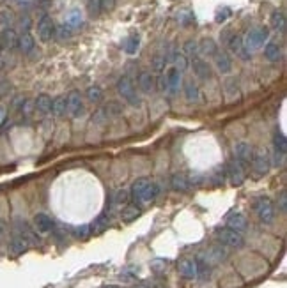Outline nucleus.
I'll return each instance as SVG.
<instances>
[{
	"label": "nucleus",
	"mask_w": 287,
	"mask_h": 288,
	"mask_svg": "<svg viewBox=\"0 0 287 288\" xmlns=\"http://www.w3.org/2000/svg\"><path fill=\"white\" fill-rule=\"evenodd\" d=\"M158 186L154 182H151L149 179H138L131 186V196L137 203H149L158 196Z\"/></svg>",
	"instance_id": "1"
},
{
	"label": "nucleus",
	"mask_w": 287,
	"mask_h": 288,
	"mask_svg": "<svg viewBox=\"0 0 287 288\" xmlns=\"http://www.w3.org/2000/svg\"><path fill=\"white\" fill-rule=\"evenodd\" d=\"M254 211H256L257 218H259L264 225H270V223H273V219H275V205H273V201H271V198H268V196L257 198L256 203H254Z\"/></svg>",
	"instance_id": "2"
},
{
	"label": "nucleus",
	"mask_w": 287,
	"mask_h": 288,
	"mask_svg": "<svg viewBox=\"0 0 287 288\" xmlns=\"http://www.w3.org/2000/svg\"><path fill=\"white\" fill-rule=\"evenodd\" d=\"M117 91H119L121 97H123L128 104H131V106H140V104H142V101H140V97H138V94H137V89H135L133 81H131L128 76H123L119 81H117Z\"/></svg>",
	"instance_id": "3"
},
{
	"label": "nucleus",
	"mask_w": 287,
	"mask_h": 288,
	"mask_svg": "<svg viewBox=\"0 0 287 288\" xmlns=\"http://www.w3.org/2000/svg\"><path fill=\"white\" fill-rule=\"evenodd\" d=\"M217 237H218V242L222 246H227V248H234V250H239V248L245 246V237L243 233L236 232L232 228H220L217 232Z\"/></svg>",
	"instance_id": "4"
},
{
	"label": "nucleus",
	"mask_w": 287,
	"mask_h": 288,
	"mask_svg": "<svg viewBox=\"0 0 287 288\" xmlns=\"http://www.w3.org/2000/svg\"><path fill=\"white\" fill-rule=\"evenodd\" d=\"M250 164H252L254 172H256L257 175H266L268 172H270V168H271L270 154L264 152V150H254Z\"/></svg>",
	"instance_id": "5"
},
{
	"label": "nucleus",
	"mask_w": 287,
	"mask_h": 288,
	"mask_svg": "<svg viewBox=\"0 0 287 288\" xmlns=\"http://www.w3.org/2000/svg\"><path fill=\"white\" fill-rule=\"evenodd\" d=\"M268 37H270V32H268V28H264V27L254 28V30H250L248 35H246V50L261 48Z\"/></svg>",
	"instance_id": "6"
},
{
	"label": "nucleus",
	"mask_w": 287,
	"mask_h": 288,
	"mask_svg": "<svg viewBox=\"0 0 287 288\" xmlns=\"http://www.w3.org/2000/svg\"><path fill=\"white\" fill-rule=\"evenodd\" d=\"M38 35H39V39H41L43 43H48V41H52V39L55 37V25H53L52 18H50L48 14H45V16L39 20Z\"/></svg>",
	"instance_id": "7"
},
{
	"label": "nucleus",
	"mask_w": 287,
	"mask_h": 288,
	"mask_svg": "<svg viewBox=\"0 0 287 288\" xmlns=\"http://www.w3.org/2000/svg\"><path fill=\"white\" fill-rule=\"evenodd\" d=\"M67 111H69V115L75 118L82 117V115L85 113L84 101H82L80 92H77V91L69 92V96H67Z\"/></svg>",
	"instance_id": "8"
},
{
	"label": "nucleus",
	"mask_w": 287,
	"mask_h": 288,
	"mask_svg": "<svg viewBox=\"0 0 287 288\" xmlns=\"http://www.w3.org/2000/svg\"><path fill=\"white\" fill-rule=\"evenodd\" d=\"M227 177L231 179L232 186H241L243 181H245V167L236 159H232L227 164Z\"/></svg>",
	"instance_id": "9"
},
{
	"label": "nucleus",
	"mask_w": 287,
	"mask_h": 288,
	"mask_svg": "<svg viewBox=\"0 0 287 288\" xmlns=\"http://www.w3.org/2000/svg\"><path fill=\"white\" fill-rule=\"evenodd\" d=\"M165 84H167V92L170 94H175L181 89V71L175 69L174 66H170L165 73Z\"/></svg>",
	"instance_id": "10"
},
{
	"label": "nucleus",
	"mask_w": 287,
	"mask_h": 288,
	"mask_svg": "<svg viewBox=\"0 0 287 288\" xmlns=\"http://www.w3.org/2000/svg\"><path fill=\"white\" fill-rule=\"evenodd\" d=\"M192 67H193V74L199 80H209L211 78V66L204 59H200V57H193Z\"/></svg>",
	"instance_id": "11"
},
{
	"label": "nucleus",
	"mask_w": 287,
	"mask_h": 288,
	"mask_svg": "<svg viewBox=\"0 0 287 288\" xmlns=\"http://www.w3.org/2000/svg\"><path fill=\"white\" fill-rule=\"evenodd\" d=\"M18 46V34L14 28L4 27V30L0 32V48L4 50H14Z\"/></svg>",
	"instance_id": "12"
},
{
	"label": "nucleus",
	"mask_w": 287,
	"mask_h": 288,
	"mask_svg": "<svg viewBox=\"0 0 287 288\" xmlns=\"http://www.w3.org/2000/svg\"><path fill=\"white\" fill-rule=\"evenodd\" d=\"M252 154H254L252 147L245 142L238 143V145L234 147V159L238 161V163H241L243 167L250 164V161H252Z\"/></svg>",
	"instance_id": "13"
},
{
	"label": "nucleus",
	"mask_w": 287,
	"mask_h": 288,
	"mask_svg": "<svg viewBox=\"0 0 287 288\" xmlns=\"http://www.w3.org/2000/svg\"><path fill=\"white\" fill-rule=\"evenodd\" d=\"M177 271L179 274L185 279H195L197 278V262L192 258H185L177 264Z\"/></svg>",
	"instance_id": "14"
},
{
	"label": "nucleus",
	"mask_w": 287,
	"mask_h": 288,
	"mask_svg": "<svg viewBox=\"0 0 287 288\" xmlns=\"http://www.w3.org/2000/svg\"><path fill=\"white\" fill-rule=\"evenodd\" d=\"M34 226L39 233H50L53 230V226H55V223H53V219L50 218V216L41 212V214L34 216Z\"/></svg>",
	"instance_id": "15"
},
{
	"label": "nucleus",
	"mask_w": 287,
	"mask_h": 288,
	"mask_svg": "<svg viewBox=\"0 0 287 288\" xmlns=\"http://www.w3.org/2000/svg\"><path fill=\"white\" fill-rule=\"evenodd\" d=\"M227 46H229V50H231L232 53L239 55L241 59H245V60L250 59V53H246V48H245V45H243V37H241V35H236L234 34L231 39H229Z\"/></svg>",
	"instance_id": "16"
},
{
	"label": "nucleus",
	"mask_w": 287,
	"mask_h": 288,
	"mask_svg": "<svg viewBox=\"0 0 287 288\" xmlns=\"http://www.w3.org/2000/svg\"><path fill=\"white\" fill-rule=\"evenodd\" d=\"M138 87H140L142 92L151 94L156 89V78H154V74L149 73V71H144V73L138 74Z\"/></svg>",
	"instance_id": "17"
},
{
	"label": "nucleus",
	"mask_w": 287,
	"mask_h": 288,
	"mask_svg": "<svg viewBox=\"0 0 287 288\" xmlns=\"http://www.w3.org/2000/svg\"><path fill=\"white\" fill-rule=\"evenodd\" d=\"M227 226L232 230H236V232L243 233L246 230V226H248V223H246V218L241 214V212H232V214L227 218Z\"/></svg>",
	"instance_id": "18"
},
{
	"label": "nucleus",
	"mask_w": 287,
	"mask_h": 288,
	"mask_svg": "<svg viewBox=\"0 0 287 288\" xmlns=\"http://www.w3.org/2000/svg\"><path fill=\"white\" fill-rule=\"evenodd\" d=\"M28 246H30V244H28L23 237L14 233V237L11 239V242H9V253L14 255V257H18V255L25 253V251L28 250Z\"/></svg>",
	"instance_id": "19"
},
{
	"label": "nucleus",
	"mask_w": 287,
	"mask_h": 288,
	"mask_svg": "<svg viewBox=\"0 0 287 288\" xmlns=\"http://www.w3.org/2000/svg\"><path fill=\"white\" fill-rule=\"evenodd\" d=\"M214 64H217L218 71H220L222 74H227L232 71V60L225 52H217V55H214Z\"/></svg>",
	"instance_id": "20"
},
{
	"label": "nucleus",
	"mask_w": 287,
	"mask_h": 288,
	"mask_svg": "<svg viewBox=\"0 0 287 288\" xmlns=\"http://www.w3.org/2000/svg\"><path fill=\"white\" fill-rule=\"evenodd\" d=\"M140 214H142L140 205L138 203H126L123 209V212H121V219H123L124 223H131V221H135Z\"/></svg>",
	"instance_id": "21"
},
{
	"label": "nucleus",
	"mask_w": 287,
	"mask_h": 288,
	"mask_svg": "<svg viewBox=\"0 0 287 288\" xmlns=\"http://www.w3.org/2000/svg\"><path fill=\"white\" fill-rule=\"evenodd\" d=\"M52 111L55 117H62L64 113L67 111V97L66 96H59L52 101Z\"/></svg>",
	"instance_id": "22"
},
{
	"label": "nucleus",
	"mask_w": 287,
	"mask_h": 288,
	"mask_svg": "<svg viewBox=\"0 0 287 288\" xmlns=\"http://www.w3.org/2000/svg\"><path fill=\"white\" fill-rule=\"evenodd\" d=\"M34 108L39 113H48L52 110V97L48 94H39L34 101Z\"/></svg>",
	"instance_id": "23"
},
{
	"label": "nucleus",
	"mask_w": 287,
	"mask_h": 288,
	"mask_svg": "<svg viewBox=\"0 0 287 288\" xmlns=\"http://www.w3.org/2000/svg\"><path fill=\"white\" fill-rule=\"evenodd\" d=\"M217 52H218V46L213 39L207 37L199 43V53H204V55H207V57H214Z\"/></svg>",
	"instance_id": "24"
},
{
	"label": "nucleus",
	"mask_w": 287,
	"mask_h": 288,
	"mask_svg": "<svg viewBox=\"0 0 287 288\" xmlns=\"http://www.w3.org/2000/svg\"><path fill=\"white\" fill-rule=\"evenodd\" d=\"M170 184H172V189H175V191H188V188H190V181L183 174L172 175Z\"/></svg>",
	"instance_id": "25"
},
{
	"label": "nucleus",
	"mask_w": 287,
	"mask_h": 288,
	"mask_svg": "<svg viewBox=\"0 0 287 288\" xmlns=\"http://www.w3.org/2000/svg\"><path fill=\"white\" fill-rule=\"evenodd\" d=\"M34 37H32L28 32H23L21 34V37H18V46H20V50L23 53H30L32 50H34Z\"/></svg>",
	"instance_id": "26"
},
{
	"label": "nucleus",
	"mask_w": 287,
	"mask_h": 288,
	"mask_svg": "<svg viewBox=\"0 0 287 288\" xmlns=\"http://www.w3.org/2000/svg\"><path fill=\"white\" fill-rule=\"evenodd\" d=\"M264 57H266L270 62H277V60H280V57H282L280 46H278L277 43H270V45L264 48Z\"/></svg>",
	"instance_id": "27"
},
{
	"label": "nucleus",
	"mask_w": 287,
	"mask_h": 288,
	"mask_svg": "<svg viewBox=\"0 0 287 288\" xmlns=\"http://www.w3.org/2000/svg\"><path fill=\"white\" fill-rule=\"evenodd\" d=\"M170 62H172V66H174L175 69L181 71V73L190 66V62H188V59H186L185 53H177V52L172 53V55H170Z\"/></svg>",
	"instance_id": "28"
},
{
	"label": "nucleus",
	"mask_w": 287,
	"mask_h": 288,
	"mask_svg": "<svg viewBox=\"0 0 287 288\" xmlns=\"http://www.w3.org/2000/svg\"><path fill=\"white\" fill-rule=\"evenodd\" d=\"M197 278L207 279L211 276V265L209 262H206L204 258H197Z\"/></svg>",
	"instance_id": "29"
},
{
	"label": "nucleus",
	"mask_w": 287,
	"mask_h": 288,
	"mask_svg": "<svg viewBox=\"0 0 287 288\" xmlns=\"http://www.w3.org/2000/svg\"><path fill=\"white\" fill-rule=\"evenodd\" d=\"M109 223H110V218H109V214H101L99 216L98 219H96L94 223H92L89 228H91V232H94V233H99V232H103V230L109 226Z\"/></svg>",
	"instance_id": "30"
},
{
	"label": "nucleus",
	"mask_w": 287,
	"mask_h": 288,
	"mask_svg": "<svg viewBox=\"0 0 287 288\" xmlns=\"http://www.w3.org/2000/svg\"><path fill=\"white\" fill-rule=\"evenodd\" d=\"M271 25H273V28H277V30L284 32L285 30V16H284V13H280V11H275V13L271 14Z\"/></svg>",
	"instance_id": "31"
},
{
	"label": "nucleus",
	"mask_w": 287,
	"mask_h": 288,
	"mask_svg": "<svg viewBox=\"0 0 287 288\" xmlns=\"http://www.w3.org/2000/svg\"><path fill=\"white\" fill-rule=\"evenodd\" d=\"M185 96L188 101H199V87L193 81H186L185 84Z\"/></svg>",
	"instance_id": "32"
},
{
	"label": "nucleus",
	"mask_w": 287,
	"mask_h": 288,
	"mask_svg": "<svg viewBox=\"0 0 287 288\" xmlns=\"http://www.w3.org/2000/svg\"><path fill=\"white\" fill-rule=\"evenodd\" d=\"M138 45H140V37L137 34H133L124 41V50H126V53L131 55V53H135L138 50Z\"/></svg>",
	"instance_id": "33"
},
{
	"label": "nucleus",
	"mask_w": 287,
	"mask_h": 288,
	"mask_svg": "<svg viewBox=\"0 0 287 288\" xmlns=\"http://www.w3.org/2000/svg\"><path fill=\"white\" fill-rule=\"evenodd\" d=\"M85 96H87V99L91 101V103L98 104L99 101L103 99V91L98 87V85H94V87H89L87 92H85Z\"/></svg>",
	"instance_id": "34"
},
{
	"label": "nucleus",
	"mask_w": 287,
	"mask_h": 288,
	"mask_svg": "<svg viewBox=\"0 0 287 288\" xmlns=\"http://www.w3.org/2000/svg\"><path fill=\"white\" fill-rule=\"evenodd\" d=\"M273 147L277 152H282V154L287 152V140L282 133H277V135L273 136Z\"/></svg>",
	"instance_id": "35"
},
{
	"label": "nucleus",
	"mask_w": 287,
	"mask_h": 288,
	"mask_svg": "<svg viewBox=\"0 0 287 288\" xmlns=\"http://www.w3.org/2000/svg\"><path fill=\"white\" fill-rule=\"evenodd\" d=\"M183 52H185V55L197 57L199 55V43L197 41H186L185 46H183Z\"/></svg>",
	"instance_id": "36"
},
{
	"label": "nucleus",
	"mask_w": 287,
	"mask_h": 288,
	"mask_svg": "<svg viewBox=\"0 0 287 288\" xmlns=\"http://www.w3.org/2000/svg\"><path fill=\"white\" fill-rule=\"evenodd\" d=\"M128 201H130V191H126V189H119V191L114 194V203L126 205Z\"/></svg>",
	"instance_id": "37"
},
{
	"label": "nucleus",
	"mask_w": 287,
	"mask_h": 288,
	"mask_svg": "<svg viewBox=\"0 0 287 288\" xmlns=\"http://www.w3.org/2000/svg\"><path fill=\"white\" fill-rule=\"evenodd\" d=\"M165 64H167V57L154 55V59H153V71H156V73H161V71L165 69Z\"/></svg>",
	"instance_id": "38"
},
{
	"label": "nucleus",
	"mask_w": 287,
	"mask_h": 288,
	"mask_svg": "<svg viewBox=\"0 0 287 288\" xmlns=\"http://www.w3.org/2000/svg\"><path fill=\"white\" fill-rule=\"evenodd\" d=\"M105 110V113L109 115H119V113H123V106H121L119 103H116V101H112V103H109V106H105L103 108Z\"/></svg>",
	"instance_id": "39"
},
{
	"label": "nucleus",
	"mask_w": 287,
	"mask_h": 288,
	"mask_svg": "<svg viewBox=\"0 0 287 288\" xmlns=\"http://www.w3.org/2000/svg\"><path fill=\"white\" fill-rule=\"evenodd\" d=\"M87 9L91 16H99L101 14V7H99V0H89Z\"/></svg>",
	"instance_id": "40"
},
{
	"label": "nucleus",
	"mask_w": 287,
	"mask_h": 288,
	"mask_svg": "<svg viewBox=\"0 0 287 288\" xmlns=\"http://www.w3.org/2000/svg\"><path fill=\"white\" fill-rule=\"evenodd\" d=\"M0 23H2L4 27H9V25L13 23V13L7 9L0 11Z\"/></svg>",
	"instance_id": "41"
},
{
	"label": "nucleus",
	"mask_w": 287,
	"mask_h": 288,
	"mask_svg": "<svg viewBox=\"0 0 287 288\" xmlns=\"http://www.w3.org/2000/svg\"><path fill=\"white\" fill-rule=\"evenodd\" d=\"M151 269L156 272H161L167 269V260H163V258H156V260H153V264H151Z\"/></svg>",
	"instance_id": "42"
},
{
	"label": "nucleus",
	"mask_w": 287,
	"mask_h": 288,
	"mask_svg": "<svg viewBox=\"0 0 287 288\" xmlns=\"http://www.w3.org/2000/svg\"><path fill=\"white\" fill-rule=\"evenodd\" d=\"M106 118H109V115L105 113L103 108H99V110L92 115V122H96V124H103V122H106Z\"/></svg>",
	"instance_id": "43"
},
{
	"label": "nucleus",
	"mask_w": 287,
	"mask_h": 288,
	"mask_svg": "<svg viewBox=\"0 0 287 288\" xmlns=\"http://www.w3.org/2000/svg\"><path fill=\"white\" fill-rule=\"evenodd\" d=\"M99 7H101V13H109L116 7V0H99Z\"/></svg>",
	"instance_id": "44"
},
{
	"label": "nucleus",
	"mask_w": 287,
	"mask_h": 288,
	"mask_svg": "<svg viewBox=\"0 0 287 288\" xmlns=\"http://www.w3.org/2000/svg\"><path fill=\"white\" fill-rule=\"evenodd\" d=\"M91 233V228L89 226H80V228H75V235L77 237H87Z\"/></svg>",
	"instance_id": "45"
},
{
	"label": "nucleus",
	"mask_w": 287,
	"mask_h": 288,
	"mask_svg": "<svg viewBox=\"0 0 287 288\" xmlns=\"http://www.w3.org/2000/svg\"><path fill=\"white\" fill-rule=\"evenodd\" d=\"M55 32H59V37H62V39L71 37V28L69 27H60L59 30L55 28Z\"/></svg>",
	"instance_id": "46"
},
{
	"label": "nucleus",
	"mask_w": 287,
	"mask_h": 288,
	"mask_svg": "<svg viewBox=\"0 0 287 288\" xmlns=\"http://www.w3.org/2000/svg\"><path fill=\"white\" fill-rule=\"evenodd\" d=\"M278 205H280V211L282 212L287 211V193L285 191L280 193V203H278Z\"/></svg>",
	"instance_id": "47"
},
{
	"label": "nucleus",
	"mask_w": 287,
	"mask_h": 288,
	"mask_svg": "<svg viewBox=\"0 0 287 288\" xmlns=\"http://www.w3.org/2000/svg\"><path fill=\"white\" fill-rule=\"evenodd\" d=\"M229 14H231V11H229L227 7H225L224 11H220V13L217 14V21H225V20H227Z\"/></svg>",
	"instance_id": "48"
},
{
	"label": "nucleus",
	"mask_w": 287,
	"mask_h": 288,
	"mask_svg": "<svg viewBox=\"0 0 287 288\" xmlns=\"http://www.w3.org/2000/svg\"><path fill=\"white\" fill-rule=\"evenodd\" d=\"M21 27H23V32H28V27H30V18L25 16L23 20H21Z\"/></svg>",
	"instance_id": "49"
},
{
	"label": "nucleus",
	"mask_w": 287,
	"mask_h": 288,
	"mask_svg": "<svg viewBox=\"0 0 287 288\" xmlns=\"http://www.w3.org/2000/svg\"><path fill=\"white\" fill-rule=\"evenodd\" d=\"M4 120H6V110H4V108L0 106V126H2Z\"/></svg>",
	"instance_id": "50"
},
{
	"label": "nucleus",
	"mask_w": 287,
	"mask_h": 288,
	"mask_svg": "<svg viewBox=\"0 0 287 288\" xmlns=\"http://www.w3.org/2000/svg\"><path fill=\"white\" fill-rule=\"evenodd\" d=\"M103 288H121V286H117V285H106V286H103Z\"/></svg>",
	"instance_id": "51"
},
{
	"label": "nucleus",
	"mask_w": 287,
	"mask_h": 288,
	"mask_svg": "<svg viewBox=\"0 0 287 288\" xmlns=\"http://www.w3.org/2000/svg\"><path fill=\"white\" fill-rule=\"evenodd\" d=\"M133 288H147V286H144V285H137V286H133Z\"/></svg>",
	"instance_id": "52"
},
{
	"label": "nucleus",
	"mask_w": 287,
	"mask_h": 288,
	"mask_svg": "<svg viewBox=\"0 0 287 288\" xmlns=\"http://www.w3.org/2000/svg\"><path fill=\"white\" fill-rule=\"evenodd\" d=\"M0 50H2V48H0Z\"/></svg>",
	"instance_id": "53"
}]
</instances>
